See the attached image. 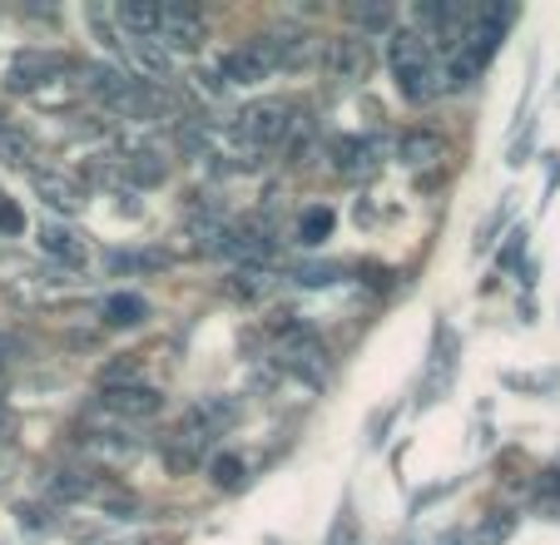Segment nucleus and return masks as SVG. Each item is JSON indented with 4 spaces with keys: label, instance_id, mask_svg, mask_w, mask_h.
<instances>
[{
    "label": "nucleus",
    "instance_id": "f257e3e1",
    "mask_svg": "<svg viewBox=\"0 0 560 545\" xmlns=\"http://www.w3.org/2000/svg\"><path fill=\"white\" fill-rule=\"evenodd\" d=\"M387 65H392V80H397V95L422 105V100L436 95V60H432V45L417 25H402L392 31L387 40Z\"/></svg>",
    "mask_w": 560,
    "mask_h": 545
},
{
    "label": "nucleus",
    "instance_id": "f03ea898",
    "mask_svg": "<svg viewBox=\"0 0 560 545\" xmlns=\"http://www.w3.org/2000/svg\"><path fill=\"white\" fill-rule=\"evenodd\" d=\"M511 21H516V5H481V11H471V21H466L456 55H466L476 70H487L491 55H497L501 40H506Z\"/></svg>",
    "mask_w": 560,
    "mask_h": 545
},
{
    "label": "nucleus",
    "instance_id": "7ed1b4c3",
    "mask_svg": "<svg viewBox=\"0 0 560 545\" xmlns=\"http://www.w3.org/2000/svg\"><path fill=\"white\" fill-rule=\"evenodd\" d=\"M70 70V60L55 50H15L0 70V90H11V95H45V84L55 74Z\"/></svg>",
    "mask_w": 560,
    "mask_h": 545
},
{
    "label": "nucleus",
    "instance_id": "20e7f679",
    "mask_svg": "<svg viewBox=\"0 0 560 545\" xmlns=\"http://www.w3.org/2000/svg\"><path fill=\"white\" fill-rule=\"evenodd\" d=\"M95 411H100V417H109V421H119V427H129V421H154L159 411H164V392L149 387V382H129V387H100Z\"/></svg>",
    "mask_w": 560,
    "mask_h": 545
},
{
    "label": "nucleus",
    "instance_id": "39448f33",
    "mask_svg": "<svg viewBox=\"0 0 560 545\" xmlns=\"http://www.w3.org/2000/svg\"><path fill=\"white\" fill-rule=\"evenodd\" d=\"M31 189L40 194V204L50 213H60V219H70V213H80L90 204L85 184H80L70 169H60V164H35L31 169Z\"/></svg>",
    "mask_w": 560,
    "mask_h": 545
},
{
    "label": "nucleus",
    "instance_id": "423d86ee",
    "mask_svg": "<svg viewBox=\"0 0 560 545\" xmlns=\"http://www.w3.org/2000/svg\"><path fill=\"white\" fill-rule=\"evenodd\" d=\"M323 74L332 84H362L372 74V40H362L358 31H342L323 50Z\"/></svg>",
    "mask_w": 560,
    "mask_h": 545
},
{
    "label": "nucleus",
    "instance_id": "0eeeda50",
    "mask_svg": "<svg viewBox=\"0 0 560 545\" xmlns=\"http://www.w3.org/2000/svg\"><path fill=\"white\" fill-rule=\"evenodd\" d=\"M456 352H462V343H456V327L452 323H436V333H432V362H427L422 387H417V407H432V402L442 397L446 387H452L456 362H462Z\"/></svg>",
    "mask_w": 560,
    "mask_h": 545
},
{
    "label": "nucleus",
    "instance_id": "6e6552de",
    "mask_svg": "<svg viewBox=\"0 0 560 545\" xmlns=\"http://www.w3.org/2000/svg\"><path fill=\"white\" fill-rule=\"evenodd\" d=\"M238 135L258 149L283 144V139L293 135V105H283V100H254V105H244V115H238Z\"/></svg>",
    "mask_w": 560,
    "mask_h": 545
},
{
    "label": "nucleus",
    "instance_id": "1a4fd4ad",
    "mask_svg": "<svg viewBox=\"0 0 560 545\" xmlns=\"http://www.w3.org/2000/svg\"><path fill=\"white\" fill-rule=\"evenodd\" d=\"M154 40L164 45L170 55L199 50V45H203V11H199V5H189V0H170V5H159Z\"/></svg>",
    "mask_w": 560,
    "mask_h": 545
},
{
    "label": "nucleus",
    "instance_id": "9d476101",
    "mask_svg": "<svg viewBox=\"0 0 560 545\" xmlns=\"http://www.w3.org/2000/svg\"><path fill=\"white\" fill-rule=\"evenodd\" d=\"M273 70H278V60H273V50H268L264 35L233 45V50L223 55V84H264Z\"/></svg>",
    "mask_w": 560,
    "mask_h": 545
},
{
    "label": "nucleus",
    "instance_id": "9b49d317",
    "mask_svg": "<svg viewBox=\"0 0 560 545\" xmlns=\"http://www.w3.org/2000/svg\"><path fill=\"white\" fill-rule=\"evenodd\" d=\"M80 451L90 462H105V466H125L139 456V437H129L125 427H109V431H80Z\"/></svg>",
    "mask_w": 560,
    "mask_h": 545
},
{
    "label": "nucleus",
    "instance_id": "f8f14e48",
    "mask_svg": "<svg viewBox=\"0 0 560 545\" xmlns=\"http://www.w3.org/2000/svg\"><path fill=\"white\" fill-rule=\"evenodd\" d=\"M125 65L144 84H170L174 80V55L159 40H125Z\"/></svg>",
    "mask_w": 560,
    "mask_h": 545
},
{
    "label": "nucleus",
    "instance_id": "ddd939ff",
    "mask_svg": "<svg viewBox=\"0 0 560 545\" xmlns=\"http://www.w3.org/2000/svg\"><path fill=\"white\" fill-rule=\"evenodd\" d=\"M442 154H446V139H442V129H432V125H412L397 139V159H402L407 169L442 164Z\"/></svg>",
    "mask_w": 560,
    "mask_h": 545
},
{
    "label": "nucleus",
    "instance_id": "4468645a",
    "mask_svg": "<svg viewBox=\"0 0 560 545\" xmlns=\"http://www.w3.org/2000/svg\"><path fill=\"white\" fill-rule=\"evenodd\" d=\"M35 243H40L45 258L65 263V268H80V263H90V243L80 239L74 229H65V223H40V233H35Z\"/></svg>",
    "mask_w": 560,
    "mask_h": 545
},
{
    "label": "nucleus",
    "instance_id": "2eb2a0df",
    "mask_svg": "<svg viewBox=\"0 0 560 545\" xmlns=\"http://www.w3.org/2000/svg\"><path fill=\"white\" fill-rule=\"evenodd\" d=\"M223 288H229V298H238V303H264V298H273L278 272L264 268V263H244V268H233L229 278H223Z\"/></svg>",
    "mask_w": 560,
    "mask_h": 545
},
{
    "label": "nucleus",
    "instance_id": "dca6fc26",
    "mask_svg": "<svg viewBox=\"0 0 560 545\" xmlns=\"http://www.w3.org/2000/svg\"><path fill=\"white\" fill-rule=\"evenodd\" d=\"M109 21H115V31L125 35V40H154L159 5L154 0H119L115 11H109Z\"/></svg>",
    "mask_w": 560,
    "mask_h": 545
},
{
    "label": "nucleus",
    "instance_id": "f3484780",
    "mask_svg": "<svg viewBox=\"0 0 560 545\" xmlns=\"http://www.w3.org/2000/svg\"><path fill=\"white\" fill-rule=\"evenodd\" d=\"M45 496H55V501H85V496H100V476L90 466H55V472H45Z\"/></svg>",
    "mask_w": 560,
    "mask_h": 545
},
{
    "label": "nucleus",
    "instance_id": "a211bd4d",
    "mask_svg": "<svg viewBox=\"0 0 560 545\" xmlns=\"http://www.w3.org/2000/svg\"><path fill=\"white\" fill-rule=\"evenodd\" d=\"M332 169H338V174H348V178L372 174V169H377V139H362V135L332 139Z\"/></svg>",
    "mask_w": 560,
    "mask_h": 545
},
{
    "label": "nucleus",
    "instance_id": "6ab92c4d",
    "mask_svg": "<svg viewBox=\"0 0 560 545\" xmlns=\"http://www.w3.org/2000/svg\"><path fill=\"white\" fill-rule=\"evenodd\" d=\"M35 159H40V154H35V139L25 135L15 119H0V164H5V169H25V174H31Z\"/></svg>",
    "mask_w": 560,
    "mask_h": 545
},
{
    "label": "nucleus",
    "instance_id": "aec40b11",
    "mask_svg": "<svg viewBox=\"0 0 560 545\" xmlns=\"http://www.w3.org/2000/svg\"><path fill=\"white\" fill-rule=\"evenodd\" d=\"M149 298L144 293H109L105 308H100V317H105V327H139L149 323Z\"/></svg>",
    "mask_w": 560,
    "mask_h": 545
},
{
    "label": "nucleus",
    "instance_id": "412c9836",
    "mask_svg": "<svg viewBox=\"0 0 560 545\" xmlns=\"http://www.w3.org/2000/svg\"><path fill=\"white\" fill-rule=\"evenodd\" d=\"M109 272H164L170 268V253L164 248H115L105 253Z\"/></svg>",
    "mask_w": 560,
    "mask_h": 545
},
{
    "label": "nucleus",
    "instance_id": "4be33fe9",
    "mask_svg": "<svg viewBox=\"0 0 560 545\" xmlns=\"http://www.w3.org/2000/svg\"><path fill=\"white\" fill-rule=\"evenodd\" d=\"M189 417H194V421H203V427H209L213 437H219V431H229L233 421H238V402L223 397V392H213V397H199V402H194Z\"/></svg>",
    "mask_w": 560,
    "mask_h": 545
},
{
    "label": "nucleus",
    "instance_id": "5701e85b",
    "mask_svg": "<svg viewBox=\"0 0 560 545\" xmlns=\"http://www.w3.org/2000/svg\"><path fill=\"white\" fill-rule=\"evenodd\" d=\"M516 531H521V515L516 511H487V515H481V525H476L471 545H506Z\"/></svg>",
    "mask_w": 560,
    "mask_h": 545
},
{
    "label": "nucleus",
    "instance_id": "b1692460",
    "mask_svg": "<svg viewBox=\"0 0 560 545\" xmlns=\"http://www.w3.org/2000/svg\"><path fill=\"white\" fill-rule=\"evenodd\" d=\"M332 223H338V219H332L328 204H313V209H303V213H298V243H303V248H317V243L332 233Z\"/></svg>",
    "mask_w": 560,
    "mask_h": 545
},
{
    "label": "nucleus",
    "instance_id": "393cba45",
    "mask_svg": "<svg viewBox=\"0 0 560 545\" xmlns=\"http://www.w3.org/2000/svg\"><path fill=\"white\" fill-rule=\"evenodd\" d=\"M348 21L358 25V35H362V40H372V35L392 31V21H397V15H392L387 5H348Z\"/></svg>",
    "mask_w": 560,
    "mask_h": 545
},
{
    "label": "nucleus",
    "instance_id": "a878e982",
    "mask_svg": "<svg viewBox=\"0 0 560 545\" xmlns=\"http://www.w3.org/2000/svg\"><path fill=\"white\" fill-rule=\"evenodd\" d=\"M119 164H125L129 184H159V178L170 174V164H164L159 154H129V159H119Z\"/></svg>",
    "mask_w": 560,
    "mask_h": 545
},
{
    "label": "nucleus",
    "instance_id": "bb28decb",
    "mask_svg": "<svg viewBox=\"0 0 560 545\" xmlns=\"http://www.w3.org/2000/svg\"><path fill=\"white\" fill-rule=\"evenodd\" d=\"M209 476H213V486H219V491H238L248 472H244V462H238L233 451H219V456L209 462Z\"/></svg>",
    "mask_w": 560,
    "mask_h": 545
},
{
    "label": "nucleus",
    "instance_id": "cd10ccee",
    "mask_svg": "<svg viewBox=\"0 0 560 545\" xmlns=\"http://www.w3.org/2000/svg\"><path fill=\"white\" fill-rule=\"evenodd\" d=\"M501 382H506L511 392H536V397H546V392L560 387V372H501Z\"/></svg>",
    "mask_w": 560,
    "mask_h": 545
},
{
    "label": "nucleus",
    "instance_id": "c85d7f7f",
    "mask_svg": "<svg viewBox=\"0 0 560 545\" xmlns=\"http://www.w3.org/2000/svg\"><path fill=\"white\" fill-rule=\"evenodd\" d=\"M0 233H25V213H21V204L15 199H5V194H0Z\"/></svg>",
    "mask_w": 560,
    "mask_h": 545
},
{
    "label": "nucleus",
    "instance_id": "c756f323",
    "mask_svg": "<svg viewBox=\"0 0 560 545\" xmlns=\"http://www.w3.org/2000/svg\"><path fill=\"white\" fill-rule=\"evenodd\" d=\"M506 239H511V243H506V253H501V268H511V263L526 253V229H511Z\"/></svg>",
    "mask_w": 560,
    "mask_h": 545
},
{
    "label": "nucleus",
    "instance_id": "7c9ffc66",
    "mask_svg": "<svg viewBox=\"0 0 560 545\" xmlns=\"http://www.w3.org/2000/svg\"><path fill=\"white\" fill-rule=\"evenodd\" d=\"M328 545H352V521H348V511H342V515H338V525H332Z\"/></svg>",
    "mask_w": 560,
    "mask_h": 545
},
{
    "label": "nucleus",
    "instance_id": "2f4dec72",
    "mask_svg": "<svg viewBox=\"0 0 560 545\" xmlns=\"http://www.w3.org/2000/svg\"><path fill=\"white\" fill-rule=\"evenodd\" d=\"M5 476H11V451L0 447V482H5Z\"/></svg>",
    "mask_w": 560,
    "mask_h": 545
},
{
    "label": "nucleus",
    "instance_id": "473e14b6",
    "mask_svg": "<svg viewBox=\"0 0 560 545\" xmlns=\"http://www.w3.org/2000/svg\"><path fill=\"white\" fill-rule=\"evenodd\" d=\"M119 545H164L159 535H135V541H119Z\"/></svg>",
    "mask_w": 560,
    "mask_h": 545
},
{
    "label": "nucleus",
    "instance_id": "72a5a7b5",
    "mask_svg": "<svg viewBox=\"0 0 560 545\" xmlns=\"http://www.w3.org/2000/svg\"><path fill=\"white\" fill-rule=\"evenodd\" d=\"M436 545H462V531H446V535H442V541H436Z\"/></svg>",
    "mask_w": 560,
    "mask_h": 545
},
{
    "label": "nucleus",
    "instance_id": "f704fd0d",
    "mask_svg": "<svg viewBox=\"0 0 560 545\" xmlns=\"http://www.w3.org/2000/svg\"><path fill=\"white\" fill-rule=\"evenodd\" d=\"M0 431H11V417H0Z\"/></svg>",
    "mask_w": 560,
    "mask_h": 545
},
{
    "label": "nucleus",
    "instance_id": "c9c22d12",
    "mask_svg": "<svg viewBox=\"0 0 560 545\" xmlns=\"http://www.w3.org/2000/svg\"><path fill=\"white\" fill-rule=\"evenodd\" d=\"M0 387H5V368H0Z\"/></svg>",
    "mask_w": 560,
    "mask_h": 545
},
{
    "label": "nucleus",
    "instance_id": "e433bc0d",
    "mask_svg": "<svg viewBox=\"0 0 560 545\" xmlns=\"http://www.w3.org/2000/svg\"><path fill=\"white\" fill-rule=\"evenodd\" d=\"M556 472H560V456H556Z\"/></svg>",
    "mask_w": 560,
    "mask_h": 545
}]
</instances>
